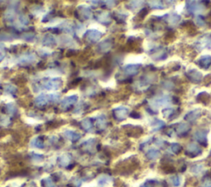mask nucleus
I'll return each mask as SVG.
<instances>
[{"instance_id":"obj_23","label":"nucleus","mask_w":211,"mask_h":187,"mask_svg":"<svg viewBox=\"0 0 211 187\" xmlns=\"http://www.w3.org/2000/svg\"><path fill=\"white\" fill-rule=\"evenodd\" d=\"M170 150H171L172 153H174V154H179L182 152V147L180 145L179 143H173L170 146Z\"/></svg>"},{"instance_id":"obj_11","label":"nucleus","mask_w":211,"mask_h":187,"mask_svg":"<svg viewBox=\"0 0 211 187\" xmlns=\"http://www.w3.org/2000/svg\"><path fill=\"white\" fill-rule=\"evenodd\" d=\"M191 130V125L188 123H180L177 125V133L180 136H185L187 135Z\"/></svg>"},{"instance_id":"obj_32","label":"nucleus","mask_w":211,"mask_h":187,"mask_svg":"<svg viewBox=\"0 0 211 187\" xmlns=\"http://www.w3.org/2000/svg\"><path fill=\"white\" fill-rule=\"evenodd\" d=\"M99 20L102 22H107L110 21V17H109V13L108 12H102V14L100 15Z\"/></svg>"},{"instance_id":"obj_20","label":"nucleus","mask_w":211,"mask_h":187,"mask_svg":"<svg viewBox=\"0 0 211 187\" xmlns=\"http://www.w3.org/2000/svg\"><path fill=\"white\" fill-rule=\"evenodd\" d=\"M180 20H181V16L177 13H172V14L168 15V21L170 24H177Z\"/></svg>"},{"instance_id":"obj_48","label":"nucleus","mask_w":211,"mask_h":187,"mask_svg":"<svg viewBox=\"0 0 211 187\" xmlns=\"http://www.w3.org/2000/svg\"><path fill=\"white\" fill-rule=\"evenodd\" d=\"M207 20H208V22H209V24L211 25V12H209V16H208V18H207Z\"/></svg>"},{"instance_id":"obj_45","label":"nucleus","mask_w":211,"mask_h":187,"mask_svg":"<svg viewBox=\"0 0 211 187\" xmlns=\"http://www.w3.org/2000/svg\"><path fill=\"white\" fill-rule=\"evenodd\" d=\"M166 134L169 137H173L174 136V129H168L166 130Z\"/></svg>"},{"instance_id":"obj_36","label":"nucleus","mask_w":211,"mask_h":187,"mask_svg":"<svg viewBox=\"0 0 211 187\" xmlns=\"http://www.w3.org/2000/svg\"><path fill=\"white\" fill-rule=\"evenodd\" d=\"M163 88L165 89H168V90H171L172 88H174V83L171 82V81H165L164 83H163Z\"/></svg>"},{"instance_id":"obj_44","label":"nucleus","mask_w":211,"mask_h":187,"mask_svg":"<svg viewBox=\"0 0 211 187\" xmlns=\"http://www.w3.org/2000/svg\"><path fill=\"white\" fill-rule=\"evenodd\" d=\"M20 21H21V22L23 23V24H27V23H28V18H27L26 16H23V15L20 16Z\"/></svg>"},{"instance_id":"obj_9","label":"nucleus","mask_w":211,"mask_h":187,"mask_svg":"<svg viewBox=\"0 0 211 187\" xmlns=\"http://www.w3.org/2000/svg\"><path fill=\"white\" fill-rule=\"evenodd\" d=\"M197 64L203 69H208L211 65V56L204 55L197 60Z\"/></svg>"},{"instance_id":"obj_17","label":"nucleus","mask_w":211,"mask_h":187,"mask_svg":"<svg viewBox=\"0 0 211 187\" xmlns=\"http://www.w3.org/2000/svg\"><path fill=\"white\" fill-rule=\"evenodd\" d=\"M77 100H78V97L77 96H70V97H67L62 102V107L66 108V107H70L71 105L74 104L77 102Z\"/></svg>"},{"instance_id":"obj_35","label":"nucleus","mask_w":211,"mask_h":187,"mask_svg":"<svg viewBox=\"0 0 211 187\" xmlns=\"http://www.w3.org/2000/svg\"><path fill=\"white\" fill-rule=\"evenodd\" d=\"M196 24L199 27H204V25H205L204 18L202 16H197L196 18Z\"/></svg>"},{"instance_id":"obj_27","label":"nucleus","mask_w":211,"mask_h":187,"mask_svg":"<svg viewBox=\"0 0 211 187\" xmlns=\"http://www.w3.org/2000/svg\"><path fill=\"white\" fill-rule=\"evenodd\" d=\"M175 39H176V36L174 32L172 31L168 32L164 36V41L166 42H172Z\"/></svg>"},{"instance_id":"obj_6","label":"nucleus","mask_w":211,"mask_h":187,"mask_svg":"<svg viewBox=\"0 0 211 187\" xmlns=\"http://www.w3.org/2000/svg\"><path fill=\"white\" fill-rule=\"evenodd\" d=\"M62 85V80L59 78H53L44 83V86L48 90H56L59 88Z\"/></svg>"},{"instance_id":"obj_47","label":"nucleus","mask_w":211,"mask_h":187,"mask_svg":"<svg viewBox=\"0 0 211 187\" xmlns=\"http://www.w3.org/2000/svg\"><path fill=\"white\" fill-rule=\"evenodd\" d=\"M164 143V141L162 140V139H156L155 140V144L158 146H162Z\"/></svg>"},{"instance_id":"obj_26","label":"nucleus","mask_w":211,"mask_h":187,"mask_svg":"<svg viewBox=\"0 0 211 187\" xmlns=\"http://www.w3.org/2000/svg\"><path fill=\"white\" fill-rule=\"evenodd\" d=\"M65 136L67 137L68 139H70V140H77L78 139H79L80 135L77 134V133H75V132L71 131V130H68V131L65 132Z\"/></svg>"},{"instance_id":"obj_4","label":"nucleus","mask_w":211,"mask_h":187,"mask_svg":"<svg viewBox=\"0 0 211 187\" xmlns=\"http://www.w3.org/2000/svg\"><path fill=\"white\" fill-rule=\"evenodd\" d=\"M207 135H208V131L207 130L199 129V130L196 131V133L194 134V138L200 144L206 147L208 145V138H207Z\"/></svg>"},{"instance_id":"obj_5","label":"nucleus","mask_w":211,"mask_h":187,"mask_svg":"<svg viewBox=\"0 0 211 187\" xmlns=\"http://www.w3.org/2000/svg\"><path fill=\"white\" fill-rule=\"evenodd\" d=\"M126 128L127 134L130 137L138 138L141 136L143 133V129L141 126H135V125H126L125 126Z\"/></svg>"},{"instance_id":"obj_8","label":"nucleus","mask_w":211,"mask_h":187,"mask_svg":"<svg viewBox=\"0 0 211 187\" xmlns=\"http://www.w3.org/2000/svg\"><path fill=\"white\" fill-rule=\"evenodd\" d=\"M201 115V110L200 109H194L188 112L184 116V120L187 122H194L196 121L200 116Z\"/></svg>"},{"instance_id":"obj_28","label":"nucleus","mask_w":211,"mask_h":187,"mask_svg":"<svg viewBox=\"0 0 211 187\" xmlns=\"http://www.w3.org/2000/svg\"><path fill=\"white\" fill-rule=\"evenodd\" d=\"M81 15L82 17H83L85 19H88L92 17V12L89 8H87L86 7H83V10L81 11Z\"/></svg>"},{"instance_id":"obj_30","label":"nucleus","mask_w":211,"mask_h":187,"mask_svg":"<svg viewBox=\"0 0 211 187\" xmlns=\"http://www.w3.org/2000/svg\"><path fill=\"white\" fill-rule=\"evenodd\" d=\"M175 113V110L172 108H165L163 110V116L166 118H169Z\"/></svg>"},{"instance_id":"obj_37","label":"nucleus","mask_w":211,"mask_h":187,"mask_svg":"<svg viewBox=\"0 0 211 187\" xmlns=\"http://www.w3.org/2000/svg\"><path fill=\"white\" fill-rule=\"evenodd\" d=\"M34 146L36 147V148H43V141L42 140V139H40V138H37V139H36L34 140Z\"/></svg>"},{"instance_id":"obj_29","label":"nucleus","mask_w":211,"mask_h":187,"mask_svg":"<svg viewBox=\"0 0 211 187\" xmlns=\"http://www.w3.org/2000/svg\"><path fill=\"white\" fill-rule=\"evenodd\" d=\"M148 10L147 9V8H145V7H143V8H142V9L138 12V15H137V18H138V20H143L144 17L148 15Z\"/></svg>"},{"instance_id":"obj_38","label":"nucleus","mask_w":211,"mask_h":187,"mask_svg":"<svg viewBox=\"0 0 211 187\" xmlns=\"http://www.w3.org/2000/svg\"><path fill=\"white\" fill-rule=\"evenodd\" d=\"M143 2H142V1H132V2H130V6H131V8H133V9H134V8H137V7H138L139 6H141V3H143Z\"/></svg>"},{"instance_id":"obj_10","label":"nucleus","mask_w":211,"mask_h":187,"mask_svg":"<svg viewBox=\"0 0 211 187\" xmlns=\"http://www.w3.org/2000/svg\"><path fill=\"white\" fill-rule=\"evenodd\" d=\"M140 64H127L124 68V72L128 76H134L138 73Z\"/></svg>"},{"instance_id":"obj_3","label":"nucleus","mask_w":211,"mask_h":187,"mask_svg":"<svg viewBox=\"0 0 211 187\" xmlns=\"http://www.w3.org/2000/svg\"><path fill=\"white\" fill-rule=\"evenodd\" d=\"M187 78L189 79L191 83H195V84H198L202 81L203 79V75L200 71L196 70V69H190L189 71H187L186 73Z\"/></svg>"},{"instance_id":"obj_12","label":"nucleus","mask_w":211,"mask_h":187,"mask_svg":"<svg viewBox=\"0 0 211 187\" xmlns=\"http://www.w3.org/2000/svg\"><path fill=\"white\" fill-rule=\"evenodd\" d=\"M170 102H171V99H170L168 96H163L162 97H158V98L153 99L152 105H153V107H159L161 106L169 104Z\"/></svg>"},{"instance_id":"obj_22","label":"nucleus","mask_w":211,"mask_h":187,"mask_svg":"<svg viewBox=\"0 0 211 187\" xmlns=\"http://www.w3.org/2000/svg\"><path fill=\"white\" fill-rule=\"evenodd\" d=\"M164 125H165V123H164L163 120H157V119H156L153 122V124H152L153 131L159 130V129H162L163 127H164Z\"/></svg>"},{"instance_id":"obj_42","label":"nucleus","mask_w":211,"mask_h":187,"mask_svg":"<svg viewBox=\"0 0 211 187\" xmlns=\"http://www.w3.org/2000/svg\"><path fill=\"white\" fill-rule=\"evenodd\" d=\"M204 83L205 86H209L211 83V74H208L204 78Z\"/></svg>"},{"instance_id":"obj_43","label":"nucleus","mask_w":211,"mask_h":187,"mask_svg":"<svg viewBox=\"0 0 211 187\" xmlns=\"http://www.w3.org/2000/svg\"><path fill=\"white\" fill-rule=\"evenodd\" d=\"M130 117L131 118H134V119H139L141 116H140V114H139L138 111H132V113L130 114Z\"/></svg>"},{"instance_id":"obj_2","label":"nucleus","mask_w":211,"mask_h":187,"mask_svg":"<svg viewBox=\"0 0 211 187\" xmlns=\"http://www.w3.org/2000/svg\"><path fill=\"white\" fill-rule=\"evenodd\" d=\"M185 153H186V155L188 156L189 158H196V157L201 155L202 149L197 143H190L189 144H187Z\"/></svg>"},{"instance_id":"obj_31","label":"nucleus","mask_w":211,"mask_h":187,"mask_svg":"<svg viewBox=\"0 0 211 187\" xmlns=\"http://www.w3.org/2000/svg\"><path fill=\"white\" fill-rule=\"evenodd\" d=\"M171 181H172V184L173 185V186H179L180 184H181V178H180L179 176H173L171 178Z\"/></svg>"},{"instance_id":"obj_15","label":"nucleus","mask_w":211,"mask_h":187,"mask_svg":"<svg viewBox=\"0 0 211 187\" xmlns=\"http://www.w3.org/2000/svg\"><path fill=\"white\" fill-rule=\"evenodd\" d=\"M161 169L166 174H172L176 172V168L174 166L169 163H163L161 166Z\"/></svg>"},{"instance_id":"obj_41","label":"nucleus","mask_w":211,"mask_h":187,"mask_svg":"<svg viewBox=\"0 0 211 187\" xmlns=\"http://www.w3.org/2000/svg\"><path fill=\"white\" fill-rule=\"evenodd\" d=\"M69 157H68V155H64L61 157V160H60V163L63 164V165H65V164H67V163H69Z\"/></svg>"},{"instance_id":"obj_16","label":"nucleus","mask_w":211,"mask_h":187,"mask_svg":"<svg viewBox=\"0 0 211 187\" xmlns=\"http://www.w3.org/2000/svg\"><path fill=\"white\" fill-rule=\"evenodd\" d=\"M159 156H160V151H158V149H155V148L149 149L146 153V157L149 160H155Z\"/></svg>"},{"instance_id":"obj_34","label":"nucleus","mask_w":211,"mask_h":187,"mask_svg":"<svg viewBox=\"0 0 211 187\" xmlns=\"http://www.w3.org/2000/svg\"><path fill=\"white\" fill-rule=\"evenodd\" d=\"M82 125H83V127L85 129H89L92 128V122L90 121V120L85 119L83 120V121L82 122Z\"/></svg>"},{"instance_id":"obj_13","label":"nucleus","mask_w":211,"mask_h":187,"mask_svg":"<svg viewBox=\"0 0 211 187\" xmlns=\"http://www.w3.org/2000/svg\"><path fill=\"white\" fill-rule=\"evenodd\" d=\"M102 37V33L97 30H89L87 32V39L92 42H97Z\"/></svg>"},{"instance_id":"obj_39","label":"nucleus","mask_w":211,"mask_h":187,"mask_svg":"<svg viewBox=\"0 0 211 187\" xmlns=\"http://www.w3.org/2000/svg\"><path fill=\"white\" fill-rule=\"evenodd\" d=\"M202 165H195L193 167H192V172L196 174H199L200 172L202 171Z\"/></svg>"},{"instance_id":"obj_19","label":"nucleus","mask_w":211,"mask_h":187,"mask_svg":"<svg viewBox=\"0 0 211 187\" xmlns=\"http://www.w3.org/2000/svg\"><path fill=\"white\" fill-rule=\"evenodd\" d=\"M149 7L153 9H164L165 8V5L163 4V2L162 1H149Z\"/></svg>"},{"instance_id":"obj_1","label":"nucleus","mask_w":211,"mask_h":187,"mask_svg":"<svg viewBox=\"0 0 211 187\" xmlns=\"http://www.w3.org/2000/svg\"><path fill=\"white\" fill-rule=\"evenodd\" d=\"M186 7L187 11L192 14L200 13L204 10V5L202 4L200 2H196V1H187Z\"/></svg>"},{"instance_id":"obj_46","label":"nucleus","mask_w":211,"mask_h":187,"mask_svg":"<svg viewBox=\"0 0 211 187\" xmlns=\"http://www.w3.org/2000/svg\"><path fill=\"white\" fill-rule=\"evenodd\" d=\"M171 102L173 103V104H179L180 103V99L178 98V97H172L171 98Z\"/></svg>"},{"instance_id":"obj_40","label":"nucleus","mask_w":211,"mask_h":187,"mask_svg":"<svg viewBox=\"0 0 211 187\" xmlns=\"http://www.w3.org/2000/svg\"><path fill=\"white\" fill-rule=\"evenodd\" d=\"M5 56V48L2 44H0V61L3 59Z\"/></svg>"},{"instance_id":"obj_14","label":"nucleus","mask_w":211,"mask_h":187,"mask_svg":"<svg viewBox=\"0 0 211 187\" xmlns=\"http://www.w3.org/2000/svg\"><path fill=\"white\" fill-rule=\"evenodd\" d=\"M211 100L210 95L209 94L206 92H202V93H200L199 94L197 95L196 97V101L200 103H202V104H208L209 103Z\"/></svg>"},{"instance_id":"obj_33","label":"nucleus","mask_w":211,"mask_h":187,"mask_svg":"<svg viewBox=\"0 0 211 187\" xmlns=\"http://www.w3.org/2000/svg\"><path fill=\"white\" fill-rule=\"evenodd\" d=\"M201 187H211V177L206 176L203 179Z\"/></svg>"},{"instance_id":"obj_21","label":"nucleus","mask_w":211,"mask_h":187,"mask_svg":"<svg viewBox=\"0 0 211 187\" xmlns=\"http://www.w3.org/2000/svg\"><path fill=\"white\" fill-rule=\"evenodd\" d=\"M47 102H48V98L46 97V95H40L39 97H37L36 99V104L38 106V107H43V106H46L47 104Z\"/></svg>"},{"instance_id":"obj_25","label":"nucleus","mask_w":211,"mask_h":187,"mask_svg":"<svg viewBox=\"0 0 211 187\" xmlns=\"http://www.w3.org/2000/svg\"><path fill=\"white\" fill-rule=\"evenodd\" d=\"M112 43L111 41V40H106L105 41L101 43V45L99 46V48L102 51H107V50H109L112 47Z\"/></svg>"},{"instance_id":"obj_7","label":"nucleus","mask_w":211,"mask_h":187,"mask_svg":"<svg viewBox=\"0 0 211 187\" xmlns=\"http://www.w3.org/2000/svg\"><path fill=\"white\" fill-rule=\"evenodd\" d=\"M129 113V109L125 107H120L114 110V115L117 120H123L127 117Z\"/></svg>"},{"instance_id":"obj_18","label":"nucleus","mask_w":211,"mask_h":187,"mask_svg":"<svg viewBox=\"0 0 211 187\" xmlns=\"http://www.w3.org/2000/svg\"><path fill=\"white\" fill-rule=\"evenodd\" d=\"M141 187H164V184L155 180H147Z\"/></svg>"},{"instance_id":"obj_24","label":"nucleus","mask_w":211,"mask_h":187,"mask_svg":"<svg viewBox=\"0 0 211 187\" xmlns=\"http://www.w3.org/2000/svg\"><path fill=\"white\" fill-rule=\"evenodd\" d=\"M43 44L46 45V46H52L55 44V40L53 37H51L50 35H47L44 38Z\"/></svg>"}]
</instances>
